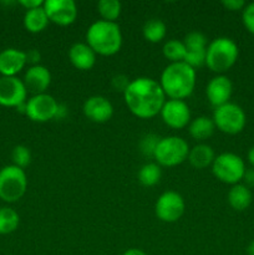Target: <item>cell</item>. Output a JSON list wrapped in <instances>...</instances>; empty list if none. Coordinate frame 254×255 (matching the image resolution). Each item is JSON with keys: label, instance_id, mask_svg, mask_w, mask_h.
<instances>
[{"label": "cell", "instance_id": "6da1fadb", "mask_svg": "<svg viewBox=\"0 0 254 255\" xmlns=\"http://www.w3.org/2000/svg\"><path fill=\"white\" fill-rule=\"evenodd\" d=\"M129 111L139 119H151L158 115L166 102V95L159 82L151 77H137L124 92Z\"/></svg>", "mask_w": 254, "mask_h": 255}, {"label": "cell", "instance_id": "7a4b0ae2", "mask_svg": "<svg viewBox=\"0 0 254 255\" xmlns=\"http://www.w3.org/2000/svg\"><path fill=\"white\" fill-rule=\"evenodd\" d=\"M196 79V70L186 62H171L162 71L159 85L171 100H183L193 92Z\"/></svg>", "mask_w": 254, "mask_h": 255}, {"label": "cell", "instance_id": "3957f363", "mask_svg": "<svg viewBox=\"0 0 254 255\" xmlns=\"http://www.w3.org/2000/svg\"><path fill=\"white\" fill-rule=\"evenodd\" d=\"M86 44L95 54L111 56L122 46V32L117 22L97 20L92 22L86 32Z\"/></svg>", "mask_w": 254, "mask_h": 255}, {"label": "cell", "instance_id": "277c9868", "mask_svg": "<svg viewBox=\"0 0 254 255\" xmlns=\"http://www.w3.org/2000/svg\"><path fill=\"white\" fill-rule=\"evenodd\" d=\"M239 50L236 42L226 36L217 37L207 45L206 65L217 74L228 71L238 59Z\"/></svg>", "mask_w": 254, "mask_h": 255}, {"label": "cell", "instance_id": "5b68a950", "mask_svg": "<svg viewBox=\"0 0 254 255\" xmlns=\"http://www.w3.org/2000/svg\"><path fill=\"white\" fill-rule=\"evenodd\" d=\"M188 153L189 147L186 139L178 136H168L159 139L153 158L159 166L173 167L186 161Z\"/></svg>", "mask_w": 254, "mask_h": 255}, {"label": "cell", "instance_id": "8992f818", "mask_svg": "<svg viewBox=\"0 0 254 255\" xmlns=\"http://www.w3.org/2000/svg\"><path fill=\"white\" fill-rule=\"evenodd\" d=\"M27 178L24 169L10 164L0 169V198L7 203L17 202L25 194Z\"/></svg>", "mask_w": 254, "mask_h": 255}, {"label": "cell", "instance_id": "52a82bcc", "mask_svg": "<svg viewBox=\"0 0 254 255\" xmlns=\"http://www.w3.org/2000/svg\"><path fill=\"white\" fill-rule=\"evenodd\" d=\"M212 172L221 182L234 186L243 179L246 164L238 154L224 152L214 158L212 163Z\"/></svg>", "mask_w": 254, "mask_h": 255}, {"label": "cell", "instance_id": "ba28073f", "mask_svg": "<svg viewBox=\"0 0 254 255\" xmlns=\"http://www.w3.org/2000/svg\"><path fill=\"white\" fill-rule=\"evenodd\" d=\"M213 122L218 129L228 134H237L246 127L247 116L241 106L233 102L217 107L213 112Z\"/></svg>", "mask_w": 254, "mask_h": 255}, {"label": "cell", "instance_id": "9c48e42d", "mask_svg": "<svg viewBox=\"0 0 254 255\" xmlns=\"http://www.w3.org/2000/svg\"><path fill=\"white\" fill-rule=\"evenodd\" d=\"M60 105L49 94L34 95L26 102L25 115L34 122H47L56 119Z\"/></svg>", "mask_w": 254, "mask_h": 255}, {"label": "cell", "instance_id": "30bf717a", "mask_svg": "<svg viewBox=\"0 0 254 255\" xmlns=\"http://www.w3.org/2000/svg\"><path fill=\"white\" fill-rule=\"evenodd\" d=\"M186 203L183 197L174 191H167L158 197L154 212L158 219L166 223L177 222L184 213Z\"/></svg>", "mask_w": 254, "mask_h": 255}, {"label": "cell", "instance_id": "8fae6325", "mask_svg": "<svg viewBox=\"0 0 254 255\" xmlns=\"http://www.w3.org/2000/svg\"><path fill=\"white\" fill-rule=\"evenodd\" d=\"M27 90L24 81L16 76L0 77V105L5 107H19L26 102Z\"/></svg>", "mask_w": 254, "mask_h": 255}, {"label": "cell", "instance_id": "7c38bea8", "mask_svg": "<svg viewBox=\"0 0 254 255\" xmlns=\"http://www.w3.org/2000/svg\"><path fill=\"white\" fill-rule=\"evenodd\" d=\"M42 7L50 21L61 26L72 24L77 17V5L74 0H45Z\"/></svg>", "mask_w": 254, "mask_h": 255}, {"label": "cell", "instance_id": "4fadbf2b", "mask_svg": "<svg viewBox=\"0 0 254 255\" xmlns=\"http://www.w3.org/2000/svg\"><path fill=\"white\" fill-rule=\"evenodd\" d=\"M159 114L164 124L172 128H183L191 121V111L183 100H167Z\"/></svg>", "mask_w": 254, "mask_h": 255}, {"label": "cell", "instance_id": "5bb4252c", "mask_svg": "<svg viewBox=\"0 0 254 255\" xmlns=\"http://www.w3.org/2000/svg\"><path fill=\"white\" fill-rule=\"evenodd\" d=\"M82 111L90 121L96 122V124H104V122L109 121L114 115V106L106 97L95 95V96L89 97L84 102Z\"/></svg>", "mask_w": 254, "mask_h": 255}, {"label": "cell", "instance_id": "9a60e30c", "mask_svg": "<svg viewBox=\"0 0 254 255\" xmlns=\"http://www.w3.org/2000/svg\"><path fill=\"white\" fill-rule=\"evenodd\" d=\"M232 92H233V85L231 80L224 75L213 77L206 87L207 99L211 102L212 106H214V109L228 104Z\"/></svg>", "mask_w": 254, "mask_h": 255}, {"label": "cell", "instance_id": "2e32d148", "mask_svg": "<svg viewBox=\"0 0 254 255\" xmlns=\"http://www.w3.org/2000/svg\"><path fill=\"white\" fill-rule=\"evenodd\" d=\"M24 85L27 91L35 95L45 94L51 84V74L42 65H32L27 69L24 76Z\"/></svg>", "mask_w": 254, "mask_h": 255}, {"label": "cell", "instance_id": "e0dca14e", "mask_svg": "<svg viewBox=\"0 0 254 255\" xmlns=\"http://www.w3.org/2000/svg\"><path fill=\"white\" fill-rule=\"evenodd\" d=\"M26 54L17 49H5L0 52V74L2 76H15L24 69Z\"/></svg>", "mask_w": 254, "mask_h": 255}, {"label": "cell", "instance_id": "ac0fdd59", "mask_svg": "<svg viewBox=\"0 0 254 255\" xmlns=\"http://www.w3.org/2000/svg\"><path fill=\"white\" fill-rule=\"evenodd\" d=\"M71 64L79 70H90L96 62V54L86 42H75L69 50Z\"/></svg>", "mask_w": 254, "mask_h": 255}, {"label": "cell", "instance_id": "d6986e66", "mask_svg": "<svg viewBox=\"0 0 254 255\" xmlns=\"http://www.w3.org/2000/svg\"><path fill=\"white\" fill-rule=\"evenodd\" d=\"M216 154H214L213 148L208 144L199 143L196 144L192 149H189L188 161L192 167L196 169H203L206 167L211 166L213 163Z\"/></svg>", "mask_w": 254, "mask_h": 255}, {"label": "cell", "instance_id": "ffe728a7", "mask_svg": "<svg viewBox=\"0 0 254 255\" xmlns=\"http://www.w3.org/2000/svg\"><path fill=\"white\" fill-rule=\"evenodd\" d=\"M252 192L246 184H234L228 192V203L234 211H246L252 203Z\"/></svg>", "mask_w": 254, "mask_h": 255}, {"label": "cell", "instance_id": "44dd1931", "mask_svg": "<svg viewBox=\"0 0 254 255\" xmlns=\"http://www.w3.org/2000/svg\"><path fill=\"white\" fill-rule=\"evenodd\" d=\"M49 17L45 12L44 7L39 6L35 9L26 10L24 15V26L30 32H41L49 24Z\"/></svg>", "mask_w": 254, "mask_h": 255}, {"label": "cell", "instance_id": "7402d4cb", "mask_svg": "<svg viewBox=\"0 0 254 255\" xmlns=\"http://www.w3.org/2000/svg\"><path fill=\"white\" fill-rule=\"evenodd\" d=\"M214 128H216V125H214L213 120L207 116H199L189 124V134L194 139L202 141V139L211 137L213 134Z\"/></svg>", "mask_w": 254, "mask_h": 255}, {"label": "cell", "instance_id": "603a6c76", "mask_svg": "<svg viewBox=\"0 0 254 255\" xmlns=\"http://www.w3.org/2000/svg\"><path fill=\"white\" fill-rule=\"evenodd\" d=\"M143 37L149 42H159L164 39L167 34V26L162 20L151 19L144 22L142 27Z\"/></svg>", "mask_w": 254, "mask_h": 255}, {"label": "cell", "instance_id": "cb8c5ba5", "mask_svg": "<svg viewBox=\"0 0 254 255\" xmlns=\"http://www.w3.org/2000/svg\"><path fill=\"white\" fill-rule=\"evenodd\" d=\"M20 217L16 212L9 207L0 208V234H10L19 227Z\"/></svg>", "mask_w": 254, "mask_h": 255}, {"label": "cell", "instance_id": "d4e9b609", "mask_svg": "<svg viewBox=\"0 0 254 255\" xmlns=\"http://www.w3.org/2000/svg\"><path fill=\"white\" fill-rule=\"evenodd\" d=\"M162 177V171L159 164L146 163L139 168L138 181L142 186L152 187L159 182Z\"/></svg>", "mask_w": 254, "mask_h": 255}, {"label": "cell", "instance_id": "484cf974", "mask_svg": "<svg viewBox=\"0 0 254 255\" xmlns=\"http://www.w3.org/2000/svg\"><path fill=\"white\" fill-rule=\"evenodd\" d=\"M162 52H163L164 57L168 59L171 62H181L184 61V59H186L187 49L184 46L183 41L172 39L164 42L163 47H162Z\"/></svg>", "mask_w": 254, "mask_h": 255}, {"label": "cell", "instance_id": "4316f807", "mask_svg": "<svg viewBox=\"0 0 254 255\" xmlns=\"http://www.w3.org/2000/svg\"><path fill=\"white\" fill-rule=\"evenodd\" d=\"M97 10L102 20L115 22V20L121 14L122 5L119 0H100L97 2Z\"/></svg>", "mask_w": 254, "mask_h": 255}, {"label": "cell", "instance_id": "83f0119b", "mask_svg": "<svg viewBox=\"0 0 254 255\" xmlns=\"http://www.w3.org/2000/svg\"><path fill=\"white\" fill-rule=\"evenodd\" d=\"M183 44L187 51H203L207 50V37L201 31H191L184 36Z\"/></svg>", "mask_w": 254, "mask_h": 255}, {"label": "cell", "instance_id": "f1b7e54d", "mask_svg": "<svg viewBox=\"0 0 254 255\" xmlns=\"http://www.w3.org/2000/svg\"><path fill=\"white\" fill-rule=\"evenodd\" d=\"M11 159L14 166L19 167V168L24 169L25 167H27L31 162V152L27 148L26 146H22V144H17L14 147L11 152Z\"/></svg>", "mask_w": 254, "mask_h": 255}, {"label": "cell", "instance_id": "f546056e", "mask_svg": "<svg viewBox=\"0 0 254 255\" xmlns=\"http://www.w3.org/2000/svg\"><path fill=\"white\" fill-rule=\"evenodd\" d=\"M159 137L157 134L153 133H148L146 136L142 137L141 142H139V149H141L142 153L144 156H149L153 157L154 151H156V147L159 142Z\"/></svg>", "mask_w": 254, "mask_h": 255}, {"label": "cell", "instance_id": "4dcf8cb0", "mask_svg": "<svg viewBox=\"0 0 254 255\" xmlns=\"http://www.w3.org/2000/svg\"><path fill=\"white\" fill-rule=\"evenodd\" d=\"M206 51L207 50H203V51H187L186 59H184L183 62L193 67L194 70L197 67L203 66V65H206Z\"/></svg>", "mask_w": 254, "mask_h": 255}, {"label": "cell", "instance_id": "1f68e13d", "mask_svg": "<svg viewBox=\"0 0 254 255\" xmlns=\"http://www.w3.org/2000/svg\"><path fill=\"white\" fill-rule=\"evenodd\" d=\"M242 19H243L246 29L254 35V2L246 5V7L243 9V14H242Z\"/></svg>", "mask_w": 254, "mask_h": 255}, {"label": "cell", "instance_id": "d6a6232c", "mask_svg": "<svg viewBox=\"0 0 254 255\" xmlns=\"http://www.w3.org/2000/svg\"><path fill=\"white\" fill-rule=\"evenodd\" d=\"M129 82L131 81L128 80V77H127L126 75H122V74L115 75L111 80V85H112V87L115 89V91H120V92H122V94L126 91V89L128 87V85H129Z\"/></svg>", "mask_w": 254, "mask_h": 255}, {"label": "cell", "instance_id": "836d02e7", "mask_svg": "<svg viewBox=\"0 0 254 255\" xmlns=\"http://www.w3.org/2000/svg\"><path fill=\"white\" fill-rule=\"evenodd\" d=\"M224 7L232 11H237V10H242L246 7V2L243 0H223L222 1Z\"/></svg>", "mask_w": 254, "mask_h": 255}, {"label": "cell", "instance_id": "e575fe53", "mask_svg": "<svg viewBox=\"0 0 254 255\" xmlns=\"http://www.w3.org/2000/svg\"><path fill=\"white\" fill-rule=\"evenodd\" d=\"M26 54V62H30V64H34V65H39L37 62L40 61V57H41V55H40V52L37 51V50H30V51L25 52Z\"/></svg>", "mask_w": 254, "mask_h": 255}, {"label": "cell", "instance_id": "d590c367", "mask_svg": "<svg viewBox=\"0 0 254 255\" xmlns=\"http://www.w3.org/2000/svg\"><path fill=\"white\" fill-rule=\"evenodd\" d=\"M19 2L20 5H22L26 10L35 9V7H39L44 5V1H42V0H21V1Z\"/></svg>", "mask_w": 254, "mask_h": 255}, {"label": "cell", "instance_id": "8d00e7d4", "mask_svg": "<svg viewBox=\"0 0 254 255\" xmlns=\"http://www.w3.org/2000/svg\"><path fill=\"white\" fill-rule=\"evenodd\" d=\"M243 181L248 188L249 187H254V168L246 169L243 176Z\"/></svg>", "mask_w": 254, "mask_h": 255}, {"label": "cell", "instance_id": "74e56055", "mask_svg": "<svg viewBox=\"0 0 254 255\" xmlns=\"http://www.w3.org/2000/svg\"><path fill=\"white\" fill-rule=\"evenodd\" d=\"M122 255H147L144 253L143 251H141V249H137V248H131L128 249V251L125 252Z\"/></svg>", "mask_w": 254, "mask_h": 255}, {"label": "cell", "instance_id": "f35d334b", "mask_svg": "<svg viewBox=\"0 0 254 255\" xmlns=\"http://www.w3.org/2000/svg\"><path fill=\"white\" fill-rule=\"evenodd\" d=\"M248 161L254 167V146L248 151Z\"/></svg>", "mask_w": 254, "mask_h": 255}, {"label": "cell", "instance_id": "ab89813d", "mask_svg": "<svg viewBox=\"0 0 254 255\" xmlns=\"http://www.w3.org/2000/svg\"><path fill=\"white\" fill-rule=\"evenodd\" d=\"M247 253H248V255H254V241L251 242V244L248 246V248H247Z\"/></svg>", "mask_w": 254, "mask_h": 255}]
</instances>
